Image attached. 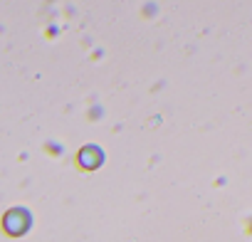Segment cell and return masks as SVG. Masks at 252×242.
Returning <instances> with one entry per match:
<instances>
[{"label":"cell","instance_id":"obj_1","mask_svg":"<svg viewBox=\"0 0 252 242\" xmlns=\"http://www.w3.org/2000/svg\"><path fill=\"white\" fill-rule=\"evenodd\" d=\"M3 227L8 230V235H23L30 227V212L23 210V208H13L3 217Z\"/></svg>","mask_w":252,"mask_h":242},{"label":"cell","instance_id":"obj_2","mask_svg":"<svg viewBox=\"0 0 252 242\" xmlns=\"http://www.w3.org/2000/svg\"><path fill=\"white\" fill-rule=\"evenodd\" d=\"M79 163L84 166V168H96L99 163H101V151L96 149V146H87V149H82L79 151Z\"/></svg>","mask_w":252,"mask_h":242}]
</instances>
